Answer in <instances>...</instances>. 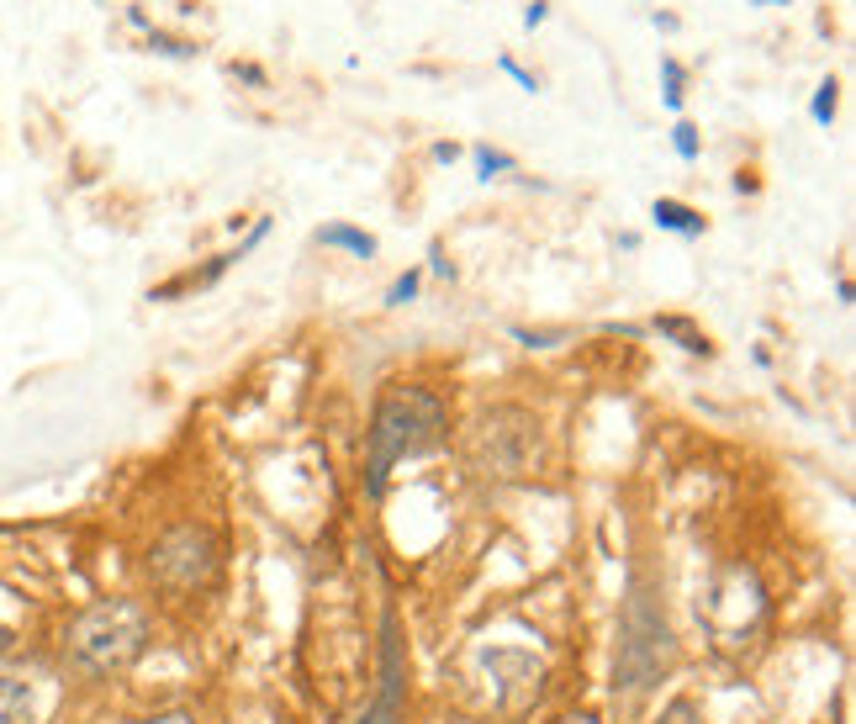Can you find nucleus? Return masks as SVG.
Returning a JSON list of instances; mask_svg holds the SVG:
<instances>
[{
	"label": "nucleus",
	"mask_w": 856,
	"mask_h": 724,
	"mask_svg": "<svg viewBox=\"0 0 856 724\" xmlns=\"http://www.w3.org/2000/svg\"><path fill=\"white\" fill-rule=\"evenodd\" d=\"M835 106H841V80H835V74H825V80H820V90H814V122H820V127H830L835 122Z\"/></svg>",
	"instance_id": "14"
},
{
	"label": "nucleus",
	"mask_w": 856,
	"mask_h": 724,
	"mask_svg": "<svg viewBox=\"0 0 856 724\" xmlns=\"http://www.w3.org/2000/svg\"><path fill=\"white\" fill-rule=\"evenodd\" d=\"M148 571H154V582L175 587V592L212 582V571H217L212 534L207 529H175V534H164V540L154 545V555H148Z\"/></svg>",
	"instance_id": "5"
},
{
	"label": "nucleus",
	"mask_w": 856,
	"mask_h": 724,
	"mask_svg": "<svg viewBox=\"0 0 856 724\" xmlns=\"http://www.w3.org/2000/svg\"><path fill=\"white\" fill-rule=\"evenodd\" d=\"M751 6H793V0H751Z\"/></svg>",
	"instance_id": "25"
},
{
	"label": "nucleus",
	"mask_w": 856,
	"mask_h": 724,
	"mask_svg": "<svg viewBox=\"0 0 856 724\" xmlns=\"http://www.w3.org/2000/svg\"><path fill=\"white\" fill-rule=\"evenodd\" d=\"M318 244H323V249H349L355 259H370V254H376V238L360 233V228H349V222H328V228H318Z\"/></svg>",
	"instance_id": "10"
},
{
	"label": "nucleus",
	"mask_w": 856,
	"mask_h": 724,
	"mask_svg": "<svg viewBox=\"0 0 856 724\" xmlns=\"http://www.w3.org/2000/svg\"><path fill=\"white\" fill-rule=\"evenodd\" d=\"M545 16H550V0H529V6H524V27H529V32L545 27Z\"/></svg>",
	"instance_id": "20"
},
{
	"label": "nucleus",
	"mask_w": 856,
	"mask_h": 724,
	"mask_svg": "<svg viewBox=\"0 0 856 724\" xmlns=\"http://www.w3.org/2000/svg\"><path fill=\"white\" fill-rule=\"evenodd\" d=\"M650 22H656L661 32H677V27H682V16H677V11H656V16H650Z\"/></svg>",
	"instance_id": "21"
},
{
	"label": "nucleus",
	"mask_w": 856,
	"mask_h": 724,
	"mask_svg": "<svg viewBox=\"0 0 856 724\" xmlns=\"http://www.w3.org/2000/svg\"><path fill=\"white\" fill-rule=\"evenodd\" d=\"M96 6H106V0H96Z\"/></svg>",
	"instance_id": "26"
},
{
	"label": "nucleus",
	"mask_w": 856,
	"mask_h": 724,
	"mask_svg": "<svg viewBox=\"0 0 856 724\" xmlns=\"http://www.w3.org/2000/svg\"><path fill=\"white\" fill-rule=\"evenodd\" d=\"M471 159H476V175H481V180H492V175H513V170H518V159L508 154V148H492V143H476V148H471Z\"/></svg>",
	"instance_id": "13"
},
{
	"label": "nucleus",
	"mask_w": 856,
	"mask_h": 724,
	"mask_svg": "<svg viewBox=\"0 0 856 724\" xmlns=\"http://www.w3.org/2000/svg\"><path fill=\"white\" fill-rule=\"evenodd\" d=\"M761 608H767V603H761L756 571L735 566V571H724V577L714 582V592L703 598V619H709V629L724 645H740L761 624Z\"/></svg>",
	"instance_id": "4"
},
{
	"label": "nucleus",
	"mask_w": 856,
	"mask_h": 724,
	"mask_svg": "<svg viewBox=\"0 0 856 724\" xmlns=\"http://www.w3.org/2000/svg\"><path fill=\"white\" fill-rule=\"evenodd\" d=\"M434 159L439 164H455L460 159V143H434Z\"/></svg>",
	"instance_id": "23"
},
{
	"label": "nucleus",
	"mask_w": 856,
	"mask_h": 724,
	"mask_svg": "<svg viewBox=\"0 0 856 724\" xmlns=\"http://www.w3.org/2000/svg\"><path fill=\"white\" fill-rule=\"evenodd\" d=\"M661 101H666V111H682V101H687V64L677 53H661Z\"/></svg>",
	"instance_id": "11"
},
{
	"label": "nucleus",
	"mask_w": 856,
	"mask_h": 724,
	"mask_svg": "<svg viewBox=\"0 0 856 724\" xmlns=\"http://www.w3.org/2000/svg\"><path fill=\"white\" fill-rule=\"evenodd\" d=\"M148 645V614L127 598H106L96 608H85L64 635V656L74 661V672L85 677H106L133 666Z\"/></svg>",
	"instance_id": "2"
},
{
	"label": "nucleus",
	"mask_w": 856,
	"mask_h": 724,
	"mask_svg": "<svg viewBox=\"0 0 856 724\" xmlns=\"http://www.w3.org/2000/svg\"><path fill=\"white\" fill-rule=\"evenodd\" d=\"M32 719H37L32 688L22 677H0V724H32Z\"/></svg>",
	"instance_id": "8"
},
{
	"label": "nucleus",
	"mask_w": 856,
	"mask_h": 724,
	"mask_svg": "<svg viewBox=\"0 0 856 724\" xmlns=\"http://www.w3.org/2000/svg\"><path fill=\"white\" fill-rule=\"evenodd\" d=\"M418 286H423V270H407V275H397V281H392L386 302H392V307H407V302L418 296Z\"/></svg>",
	"instance_id": "16"
},
{
	"label": "nucleus",
	"mask_w": 856,
	"mask_h": 724,
	"mask_svg": "<svg viewBox=\"0 0 856 724\" xmlns=\"http://www.w3.org/2000/svg\"><path fill=\"white\" fill-rule=\"evenodd\" d=\"M656 724H698V709H693L687 698H677V703H666V714H661Z\"/></svg>",
	"instance_id": "19"
},
{
	"label": "nucleus",
	"mask_w": 856,
	"mask_h": 724,
	"mask_svg": "<svg viewBox=\"0 0 856 724\" xmlns=\"http://www.w3.org/2000/svg\"><path fill=\"white\" fill-rule=\"evenodd\" d=\"M444 439V402L428 386H392L365 429V487L370 497L386 492V476L402 460H413L423 450H434Z\"/></svg>",
	"instance_id": "1"
},
{
	"label": "nucleus",
	"mask_w": 856,
	"mask_h": 724,
	"mask_svg": "<svg viewBox=\"0 0 856 724\" xmlns=\"http://www.w3.org/2000/svg\"><path fill=\"white\" fill-rule=\"evenodd\" d=\"M656 333H661V339H677L687 355H714L709 333H703L693 318H677V312H672V318H656Z\"/></svg>",
	"instance_id": "9"
},
{
	"label": "nucleus",
	"mask_w": 856,
	"mask_h": 724,
	"mask_svg": "<svg viewBox=\"0 0 856 724\" xmlns=\"http://www.w3.org/2000/svg\"><path fill=\"white\" fill-rule=\"evenodd\" d=\"M672 661H677L672 629L645 598H635L624 614V640H619V682L624 688H650Z\"/></svg>",
	"instance_id": "3"
},
{
	"label": "nucleus",
	"mask_w": 856,
	"mask_h": 724,
	"mask_svg": "<svg viewBox=\"0 0 856 724\" xmlns=\"http://www.w3.org/2000/svg\"><path fill=\"white\" fill-rule=\"evenodd\" d=\"M127 22H133L138 32H148V27H154V16H148L143 6H127Z\"/></svg>",
	"instance_id": "22"
},
{
	"label": "nucleus",
	"mask_w": 856,
	"mask_h": 724,
	"mask_svg": "<svg viewBox=\"0 0 856 724\" xmlns=\"http://www.w3.org/2000/svg\"><path fill=\"white\" fill-rule=\"evenodd\" d=\"M497 69H502V74H508V80H518V85H524V90H529V96H534V90H539V74H529L524 64H518V59H513V53H497Z\"/></svg>",
	"instance_id": "17"
},
{
	"label": "nucleus",
	"mask_w": 856,
	"mask_h": 724,
	"mask_svg": "<svg viewBox=\"0 0 856 724\" xmlns=\"http://www.w3.org/2000/svg\"><path fill=\"white\" fill-rule=\"evenodd\" d=\"M672 148H677V159H687V164H693L698 159V127L693 122H687V117H677V127H672Z\"/></svg>",
	"instance_id": "15"
},
{
	"label": "nucleus",
	"mask_w": 856,
	"mask_h": 724,
	"mask_svg": "<svg viewBox=\"0 0 856 724\" xmlns=\"http://www.w3.org/2000/svg\"><path fill=\"white\" fill-rule=\"evenodd\" d=\"M386 672H381V698L355 719V724H402V645H397V619L386 614Z\"/></svg>",
	"instance_id": "6"
},
{
	"label": "nucleus",
	"mask_w": 856,
	"mask_h": 724,
	"mask_svg": "<svg viewBox=\"0 0 856 724\" xmlns=\"http://www.w3.org/2000/svg\"><path fill=\"white\" fill-rule=\"evenodd\" d=\"M555 724H598L592 714H566V719H555Z\"/></svg>",
	"instance_id": "24"
},
{
	"label": "nucleus",
	"mask_w": 856,
	"mask_h": 724,
	"mask_svg": "<svg viewBox=\"0 0 856 724\" xmlns=\"http://www.w3.org/2000/svg\"><path fill=\"white\" fill-rule=\"evenodd\" d=\"M0 645H6V635H0Z\"/></svg>",
	"instance_id": "27"
},
{
	"label": "nucleus",
	"mask_w": 856,
	"mask_h": 724,
	"mask_svg": "<svg viewBox=\"0 0 856 724\" xmlns=\"http://www.w3.org/2000/svg\"><path fill=\"white\" fill-rule=\"evenodd\" d=\"M650 217H656V228H666V233H682V238H698L703 228H709V217H703V212H693L687 201H672V196H661L656 207H650Z\"/></svg>",
	"instance_id": "7"
},
{
	"label": "nucleus",
	"mask_w": 856,
	"mask_h": 724,
	"mask_svg": "<svg viewBox=\"0 0 856 724\" xmlns=\"http://www.w3.org/2000/svg\"><path fill=\"white\" fill-rule=\"evenodd\" d=\"M143 48L148 53H159V59H196V43H191V37H180V32H164V27H148L143 32Z\"/></svg>",
	"instance_id": "12"
},
{
	"label": "nucleus",
	"mask_w": 856,
	"mask_h": 724,
	"mask_svg": "<svg viewBox=\"0 0 856 724\" xmlns=\"http://www.w3.org/2000/svg\"><path fill=\"white\" fill-rule=\"evenodd\" d=\"M228 74H233V80H244V85H254V90H265V85H270V74L259 69V64H249V59H233V64H228Z\"/></svg>",
	"instance_id": "18"
}]
</instances>
